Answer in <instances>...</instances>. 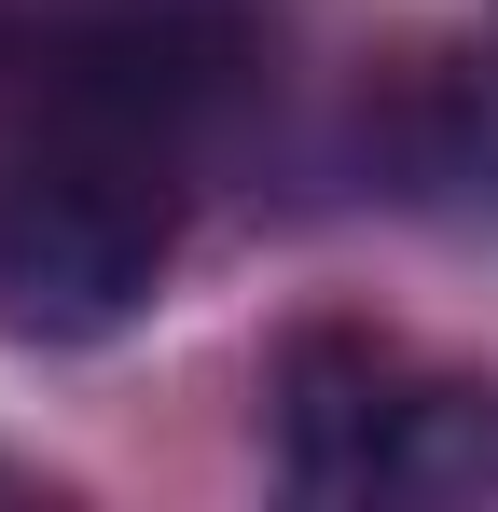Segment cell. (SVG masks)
Instances as JSON below:
<instances>
[{
	"mask_svg": "<svg viewBox=\"0 0 498 512\" xmlns=\"http://www.w3.org/2000/svg\"><path fill=\"white\" fill-rule=\"evenodd\" d=\"M180 139H139L111 111L28 97V125L0 139V333L28 346H111L153 305L180 250Z\"/></svg>",
	"mask_w": 498,
	"mask_h": 512,
	"instance_id": "1",
	"label": "cell"
},
{
	"mask_svg": "<svg viewBox=\"0 0 498 512\" xmlns=\"http://www.w3.org/2000/svg\"><path fill=\"white\" fill-rule=\"evenodd\" d=\"M471 139H485V167H498V56H485V84H471Z\"/></svg>",
	"mask_w": 498,
	"mask_h": 512,
	"instance_id": "3",
	"label": "cell"
},
{
	"mask_svg": "<svg viewBox=\"0 0 498 512\" xmlns=\"http://www.w3.org/2000/svg\"><path fill=\"white\" fill-rule=\"evenodd\" d=\"M277 471L305 499H471L498 485V402L471 374H429L388 333H291Z\"/></svg>",
	"mask_w": 498,
	"mask_h": 512,
	"instance_id": "2",
	"label": "cell"
}]
</instances>
